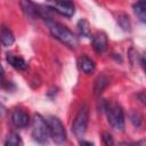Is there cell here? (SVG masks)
I'll return each mask as SVG.
<instances>
[{"instance_id":"1","label":"cell","mask_w":146,"mask_h":146,"mask_svg":"<svg viewBox=\"0 0 146 146\" xmlns=\"http://www.w3.org/2000/svg\"><path fill=\"white\" fill-rule=\"evenodd\" d=\"M47 25H48L50 33L57 40H59L62 43L66 44L67 47H70L72 49H75L78 47V44H79L78 36L70 29H67L65 25H63L58 22H55L52 19H48Z\"/></svg>"},{"instance_id":"2","label":"cell","mask_w":146,"mask_h":146,"mask_svg":"<svg viewBox=\"0 0 146 146\" xmlns=\"http://www.w3.org/2000/svg\"><path fill=\"white\" fill-rule=\"evenodd\" d=\"M105 112L110 125L115 130H123L124 128V114L122 107L116 103H106Z\"/></svg>"},{"instance_id":"3","label":"cell","mask_w":146,"mask_h":146,"mask_svg":"<svg viewBox=\"0 0 146 146\" xmlns=\"http://www.w3.org/2000/svg\"><path fill=\"white\" fill-rule=\"evenodd\" d=\"M50 136L48 122L40 114H34L32 121V137L39 144H46Z\"/></svg>"},{"instance_id":"4","label":"cell","mask_w":146,"mask_h":146,"mask_svg":"<svg viewBox=\"0 0 146 146\" xmlns=\"http://www.w3.org/2000/svg\"><path fill=\"white\" fill-rule=\"evenodd\" d=\"M47 122L49 125L50 137L52 138V140L58 145L63 144L66 139V132H65V129H64L62 121L56 116H49Z\"/></svg>"},{"instance_id":"5","label":"cell","mask_w":146,"mask_h":146,"mask_svg":"<svg viewBox=\"0 0 146 146\" xmlns=\"http://www.w3.org/2000/svg\"><path fill=\"white\" fill-rule=\"evenodd\" d=\"M88 119H89V110H88L87 105H83L79 110V112L74 119V122H73L72 129L76 137L81 138L84 135V132L87 130V125H88Z\"/></svg>"},{"instance_id":"6","label":"cell","mask_w":146,"mask_h":146,"mask_svg":"<svg viewBox=\"0 0 146 146\" xmlns=\"http://www.w3.org/2000/svg\"><path fill=\"white\" fill-rule=\"evenodd\" d=\"M51 9L65 17H72L74 15V5L70 1H56L49 5Z\"/></svg>"},{"instance_id":"7","label":"cell","mask_w":146,"mask_h":146,"mask_svg":"<svg viewBox=\"0 0 146 146\" xmlns=\"http://www.w3.org/2000/svg\"><path fill=\"white\" fill-rule=\"evenodd\" d=\"M11 121L15 127L25 128L29 124V114L22 108H16L11 114Z\"/></svg>"},{"instance_id":"8","label":"cell","mask_w":146,"mask_h":146,"mask_svg":"<svg viewBox=\"0 0 146 146\" xmlns=\"http://www.w3.org/2000/svg\"><path fill=\"white\" fill-rule=\"evenodd\" d=\"M92 47L98 52L102 54L107 48V38L106 34L103 32H98L92 36Z\"/></svg>"},{"instance_id":"9","label":"cell","mask_w":146,"mask_h":146,"mask_svg":"<svg viewBox=\"0 0 146 146\" xmlns=\"http://www.w3.org/2000/svg\"><path fill=\"white\" fill-rule=\"evenodd\" d=\"M6 59L13 67H15L18 71H25L27 68V63L19 56H16L14 54H7Z\"/></svg>"},{"instance_id":"10","label":"cell","mask_w":146,"mask_h":146,"mask_svg":"<svg viewBox=\"0 0 146 146\" xmlns=\"http://www.w3.org/2000/svg\"><path fill=\"white\" fill-rule=\"evenodd\" d=\"M78 66H79V68H80L82 72H84V73H87V74L92 73V72L95 71V63H94V60H92L91 58H89L88 56H81V57L78 59Z\"/></svg>"},{"instance_id":"11","label":"cell","mask_w":146,"mask_h":146,"mask_svg":"<svg viewBox=\"0 0 146 146\" xmlns=\"http://www.w3.org/2000/svg\"><path fill=\"white\" fill-rule=\"evenodd\" d=\"M133 11L140 22L146 24V1H138L133 5Z\"/></svg>"},{"instance_id":"12","label":"cell","mask_w":146,"mask_h":146,"mask_svg":"<svg viewBox=\"0 0 146 146\" xmlns=\"http://www.w3.org/2000/svg\"><path fill=\"white\" fill-rule=\"evenodd\" d=\"M14 41H15V38H14L13 32L8 27L2 26V29H1V42H2V44L5 47H9L14 43Z\"/></svg>"},{"instance_id":"13","label":"cell","mask_w":146,"mask_h":146,"mask_svg":"<svg viewBox=\"0 0 146 146\" xmlns=\"http://www.w3.org/2000/svg\"><path fill=\"white\" fill-rule=\"evenodd\" d=\"M21 145V138L17 133L11 132L7 136L5 140V146H19Z\"/></svg>"},{"instance_id":"14","label":"cell","mask_w":146,"mask_h":146,"mask_svg":"<svg viewBox=\"0 0 146 146\" xmlns=\"http://www.w3.org/2000/svg\"><path fill=\"white\" fill-rule=\"evenodd\" d=\"M108 83V79L104 75L99 76L97 80H96V84H95V94H99L104 90V88L107 86Z\"/></svg>"},{"instance_id":"15","label":"cell","mask_w":146,"mask_h":146,"mask_svg":"<svg viewBox=\"0 0 146 146\" xmlns=\"http://www.w3.org/2000/svg\"><path fill=\"white\" fill-rule=\"evenodd\" d=\"M78 27L79 32L83 36H89L90 35V29H89V23L86 19H80L78 22Z\"/></svg>"},{"instance_id":"16","label":"cell","mask_w":146,"mask_h":146,"mask_svg":"<svg viewBox=\"0 0 146 146\" xmlns=\"http://www.w3.org/2000/svg\"><path fill=\"white\" fill-rule=\"evenodd\" d=\"M117 23L120 24V26H121L123 30H125V31L130 30V21H129V17H128L127 15H124V14L119 15V17H117Z\"/></svg>"},{"instance_id":"17","label":"cell","mask_w":146,"mask_h":146,"mask_svg":"<svg viewBox=\"0 0 146 146\" xmlns=\"http://www.w3.org/2000/svg\"><path fill=\"white\" fill-rule=\"evenodd\" d=\"M130 117H131V122H132L136 127L140 125V123H141V115H140L138 112H133Z\"/></svg>"},{"instance_id":"18","label":"cell","mask_w":146,"mask_h":146,"mask_svg":"<svg viewBox=\"0 0 146 146\" xmlns=\"http://www.w3.org/2000/svg\"><path fill=\"white\" fill-rule=\"evenodd\" d=\"M103 140H104V143H105L106 146H113V138H112V136L110 133L105 132L103 135Z\"/></svg>"},{"instance_id":"19","label":"cell","mask_w":146,"mask_h":146,"mask_svg":"<svg viewBox=\"0 0 146 146\" xmlns=\"http://www.w3.org/2000/svg\"><path fill=\"white\" fill-rule=\"evenodd\" d=\"M141 66H143V68H144V72H145V74H146V51L144 52V55L141 56Z\"/></svg>"},{"instance_id":"20","label":"cell","mask_w":146,"mask_h":146,"mask_svg":"<svg viewBox=\"0 0 146 146\" xmlns=\"http://www.w3.org/2000/svg\"><path fill=\"white\" fill-rule=\"evenodd\" d=\"M138 98L140 99V102H141L143 104L146 105V92H145V91H144V92H140V94L138 95Z\"/></svg>"},{"instance_id":"21","label":"cell","mask_w":146,"mask_h":146,"mask_svg":"<svg viewBox=\"0 0 146 146\" xmlns=\"http://www.w3.org/2000/svg\"><path fill=\"white\" fill-rule=\"evenodd\" d=\"M80 146H94L92 143L88 141V140H81L80 141Z\"/></svg>"},{"instance_id":"22","label":"cell","mask_w":146,"mask_h":146,"mask_svg":"<svg viewBox=\"0 0 146 146\" xmlns=\"http://www.w3.org/2000/svg\"><path fill=\"white\" fill-rule=\"evenodd\" d=\"M136 146H146V139H143V140H139L137 144H136Z\"/></svg>"},{"instance_id":"23","label":"cell","mask_w":146,"mask_h":146,"mask_svg":"<svg viewBox=\"0 0 146 146\" xmlns=\"http://www.w3.org/2000/svg\"><path fill=\"white\" fill-rule=\"evenodd\" d=\"M120 146H136V145H132V144H128V143H123V144H121Z\"/></svg>"}]
</instances>
